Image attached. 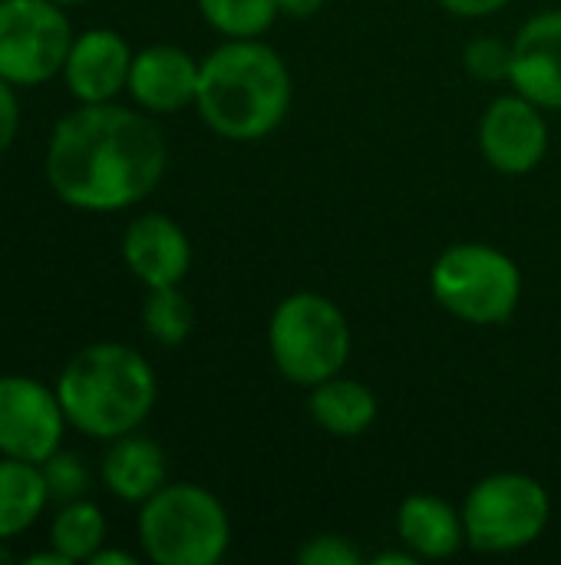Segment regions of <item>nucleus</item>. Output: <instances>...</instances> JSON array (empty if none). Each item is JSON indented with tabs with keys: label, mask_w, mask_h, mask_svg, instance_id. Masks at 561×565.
<instances>
[{
	"label": "nucleus",
	"mask_w": 561,
	"mask_h": 565,
	"mask_svg": "<svg viewBox=\"0 0 561 565\" xmlns=\"http://www.w3.org/2000/svg\"><path fill=\"white\" fill-rule=\"evenodd\" d=\"M169 146L149 113L83 103L66 113L46 146V179L60 202L83 212H122L155 192Z\"/></svg>",
	"instance_id": "f257e3e1"
},
{
	"label": "nucleus",
	"mask_w": 561,
	"mask_h": 565,
	"mask_svg": "<svg viewBox=\"0 0 561 565\" xmlns=\"http://www.w3.org/2000/svg\"><path fill=\"white\" fill-rule=\"evenodd\" d=\"M294 79L284 56L261 36L225 40L198 70L195 109L228 142H258L291 113Z\"/></svg>",
	"instance_id": "f03ea898"
},
{
	"label": "nucleus",
	"mask_w": 561,
	"mask_h": 565,
	"mask_svg": "<svg viewBox=\"0 0 561 565\" xmlns=\"http://www.w3.org/2000/svg\"><path fill=\"white\" fill-rule=\"evenodd\" d=\"M69 427L96 440H116L142 427L159 397L152 364L129 344L99 341L69 358L56 381Z\"/></svg>",
	"instance_id": "7ed1b4c3"
},
{
	"label": "nucleus",
	"mask_w": 561,
	"mask_h": 565,
	"mask_svg": "<svg viewBox=\"0 0 561 565\" xmlns=\"http://www.w3.org/2000/svg\"><path fill=\"white\" fill-rule=\"evenodd\" d=\"M350 324L341 305L321 291H294L278 301L268 321V351L284 381L317 387L344 374L350 358Z\"/></svg>",
	"instance_id": "20e7f679"
},
{
	"label": "nucleus",
	"mask_w": 561,
	"mask_h": 565,
	"mask_svg": "<svg viewBox=\"0 0 561 565\" xmlns=\"http://www.w3.org/2000/svg\"><path fill=\"white\" fill-rule=\"evenodd\" d=\"M139 543L155 565H218L231 546V520L212 490L165 483L139 510Z\"/></svg>",
	"instance_id": "39448f33"
},
{
	"label": "nucleus",
	"mask_w": 561,
	"mask_h": 565,
	"mask_svg": "<svg viewBox=\"0 0 561 565\" xmlns=\"http://www.w3.org/2000/svg\"><path fill=\"white\" fill-rule=\"evenodd\" d=\"M430 291L456 321L493 328L516 315L522 301V271L496 245L460 242L436 255L430 268Z\"/></svg>",
	"instance_id": "423d86ee"
},
{
	"label": "nucleus",
	"mask_w": 561,
	"mask_h": 565,
	"mask_svg": "<svg viewBox=\"0 0 561 565\" xmlns=\"http://www.w3.org/2000/svg\"><path fill=\"white\" fill-rule=\"evenodd\" d=\"M552 520L549 490L519 470L489 473L463 500L466 546L486 556H509L529 550Z\"/></svg>",
	"instance_id": "0eeeda50"
},
{
	"label": "nucleus",
	"mask_w": 561,
	"mask_h": 565,
	"mask_svg": "<svg viewBox=\"0 0 561 565\" xmlns=\"http://www.w3.org/2000/svg\"><path fill=\"white\" fill-rule=\"evenodd\" d=\"M73 40L56 0H0V79L10 86H36L63 73Z\"/></svg>",
	"instance_id": "6e6552de"
},
{
	"label": "nucleus",
	"mask_w": 561,
	"mask_h": 565,
	"mask_svg": "<svg viewBox=\"0 0 561 565\" xmlns=\"http://www.w3.org/2000/svg\"><path fill=\"white\" fill-rule=\"evenodd\" d=\"M66 414L56 391L33 377H0V454L26 463L50 460L66 430Z\"/></svg>",
	"instance_id": "1a4fd4ad"
},
{
	"label": "nucleus",
	"mask_w": 561,
	"mask_h": 565,
	"mask_svg": "<svg viewBox=\"0 0 561 565\" xmlns=\"http://www.w3.org/2000/svg\"><path fill=\"white\" fill-rule=\"evenodd\" d=\"M479 152L499 175H529L549 152L546 109L522 93L496 96L479 119Z\"/></svg>",
	"instance_id": "9d476101"
},
{
	"label": "nucleus",
	"mask_w": 561,
	"mask_h": 565,
	"mask_svg": "<svg viewBox=\"0 0 561 565\" xmlns=\"http://www.w3.org/2000/svg\"><path fill=\"white\" fill-rule=\"evenodd\" d=\"M509 86L546 113L561 109V7L532 13L516 30Z\"/></svg>",
	"instance_id": "9b49d317"
},
{
	"label": "nucleus",
	"mask_w": 561,
	"mask_h": 565,
	"mask_svg": "<svg viewBox=\"0 0 561 565\" xmlns=\"http://www.w3.org/2000/svg\"><path fill=\"white\" fill-rule=\"evenodd\" d=\"M122 262L145 288L182 285L192 268V242L175 218L149 212L129 222L122 235Z\"/></svg>",
	"instance_id": "f8f14e48"
},
{
	"label": "nucleus",
	"mask_w": 561,
	"mask_h": 565,
	"mask_svg": "<svg viewBox=\"0 0 561 565\" xmlns=\"http://www.w3.org/2000/svg\"><path fill=\"white\" fill-rule=\"evenodd\" d=\"M198 70H202V60H195L188 50L172 46V43H155L132 56L126 89L145 113H155V116L179 113L185 106H195Z\"/></svg>",
	"instance_id": "ddd939ff"
},
{
	"label": "nucleus",
	"mask_w": 561,
	"mask_h": 565,
	"mask_svg": "<svg viewBox=\"0 0 561 565\" xmlns=\"http://www.w3.org/2000/svg\"><path fill=\"white\" fill-rule=\"evenodd\" d=\"M129 43L106 26L86 30L73 40L63 76L79 103H112L129 86L132 70Z\"/></svg>",
	"instance_id": "4468645a"
},
{
	"label": "nucleus",
	"mask_w": 561,
	"mask_h": 565,
	"mask_svg": "<svg viewBox=\"0 0 561 565\" xmlns=\"http://www.w3.org/2000/svg\"><path fill=\"white\" fill-rule=\"evenodd\" d=\"M397 536L417 559H450L466 546L463 507L436 493H410L397 510Z\"/></svg>",
	"instance_id": "2eb2a0df"
},
{
	"label": "nucleus",
	"mask_w": 561,
	"mask_h": 565,
	"mask_svg": "<svg viewBox=\"0 0 561 565\" xmlns=\"http://www.w3.org/2000/svg\"><path fill=\"white\" fill-rule=\"evenodd\" d=\"M165 450L149 440L132 434H122L109 440V450L103 457V483L116 500L126 503H145L152 493L165 487Z\"/></svg>",
	"instance_id": "dca6fc26"
},
{
	"label": "nucleus",
	"mask_w": 561,
	"mask_h": 565,
	"mask_svg": "<svg viewBox=\"0 0 561 565\" xmlns=\"http://www.w3.org/2000/svg\"><path fill=\"white\" fill-rule=\"evenodd\" d=\"M308 411H311L314 424L321 430H327L331 437L354 440L374 427L380 404H377V394L364 381L337 374V377H327L317 387H311Z\"/></svg>",
	"instance_id": "f3484780"
},
{
	"label": "nucleus",
	"mask_w": 561,
	"mask_h": 565,
	"mask_svg": "<svg viewBox=\"0 0 561 565\" xmlns=\"http://www.w3.org/2000/svg\"><path fill=\"white\" fill-rule=\"evenodd\" d=\"M46 500L50 490L40 463L3 457L0 460V543L26 533L40 520Z\"/></svg>",
	"instance_id": "a211bd4d"
},
{
	"label": "nucleus",
	"mask_w": 561,
	"mask_h": 565,
	"mask_svg": "<svg viewBox=\"0 0 561 565\" xmlns=\"http://www.w3.org/2000/svg\"><path fill=\"white\" fill-rule=\"evenodd\" d=\"M106 543V520L103 510L89 500L63 503L50 526V546L60 550L69 563H89Z\"/></svg>",
	"instance_id": "6ab92c4d"
},
{
	"label": "nucleus",
	"mask_w": 561,
	"mask_h": 565,
	"mask_svg": "<svg viewBox=\"0 0 561 565\" xmlns=\"http://www.w3.org/2000/svg\"><path fill=\"white\" fill-rule=\"evenodd\" d=\"M205 23L225 40H251L265 36L278 13V0H195Z\"/></svg>",
	"instance_id": "aec40b11"
},
{
	"label": "nucleus",
	"mask_w": 561,
	"mask_h": 565,
	"mask_svg": "<svg viewBox=\"0 0 561 565\" xmlns=\"http://www.w3.org/2000/svg\"><path fill=\"white\" fill-rule=\"evenodd\" d=\"M142 328L149 331L152 341H159L165 348L188 341V334L195 328V311L179 285L149 288L145 305H142Z\"/></svg>",
	"instance_id": "412c9836"
},
{
	"label": "nucleus",
	"mask_w": 561,
	"mask_h": 565,
	"mask_svg": "<svg viewBox=\"0 0 561 565\" xmlns=\"http://www.w3.org/2000/svg\"><path fill=\"white\" fill-rule=\"evenodd\" d=\"M463 66L473 79L479 83H503L509 79L513 70V40H499V36H476L466 43L463 50Z\"/></svg>",
	"instance_id": "4be33fe9"
},
{
	"label": "nucleus",
	"mask_w": 561,
	"mask_h": 565,
	"mask_svg": "<svg viewBox=\"0 0 561 565\" xmlns=\"http://www.w3.org/2000/svg\"><path fill=\"white\" fill-rule=\"evenodd\" d=\"M40 470H43L50 500L73 503V500H83V493L89 490V470H86V463H83L76 454H69V450H56L50 460L40 463Z\"/></svg>",
	"instance_id": "5701e85b"
},
{
	"label": "nucleus",
	"mask_w": 561,
	"mask_h": 565,
	"mask_svg": "<svg viewBox=\"0 0 561 565\" xmlns=\"http://www.w3.org/2000/svg\"><path fill=\"white\" fill-rule=\"evenodd\" d=\"M301 565H364V553L341 533H317L298 550Z\"/></svg>",
	"instance_id": "b1692460"
},
{
	"label": "nucleus",
	"mask_w": 561,
	"mask_h": 565,
	"mask_svg": "<svg viewBox=\"0 0 561 565\" xmlns=\"http://www.w3.org/2000/svg\"><path fill=\"white\" fill-rule=\"evenodd\" d=\"M20 129V103L7 79H0V156L13 146Z\"/></svg>",
	"instance_id": "393cba45"
},
{
	"label": "nucleus",
	"mask_w": 561,
	"mask_h": 565,
	"mask_svg": "<svg viewBox=\"0 0 561 565\" xmlns=\"http://www.w3.org/2000/svg\"><path fill=\"white\" fill-rule=\"evenodd\" d=\"M446 13L463 17V20H479V17H493L499 10H506L513 0H436Z\"/></svg>",
	"instance_id": "a878e982"
},
{
	"label": "nucleus",
	"mask_w": 561,
	"mask_h": 565,
	"mask_svg": "<svg viewBox=\"0 0 561 565\" xmlns=\"http://www.w3.org/2000/svg\"><path fill=\"white\" fill-rule=\"evenodd\" d=\"M327 0H278V13L291 20H311L324 10Z\"/></svg>",
	"instance_id": "bb28decb"
},
{
	"label": "nucleus",
	"mask_w": 561,
	"mask_h": 565,
	"mask_svg": "<svg viewBox=\"0 0 561 565\" xmlns=\"http://www.w3.org/2000/svg\"><path fill=\"white\" fill-rule=\"evenodd\" d=\"M89 565H136V556L126 553V550H99Z\"/></svg>",
	"instance_id": "cd10ccee"
},
{
	"label": "nucleus",
	"mask_w": 561,
	"mask_h": 565,
	"mask_svg": "<svg viewBox=\"0 0 561 565\" xmlns=\"http://www.w3.org/2000/svg\"><path fill=\"white\" fill-rule=\"evenodd\" d=\"M420 559L403 546V550H387V553H377L374 565H417Z\"/></svg>",
	"instance_id": "c85d7f7f"
},
{
	"label": "nucleus",
	"mask_w": 561,
	"mask_h": 565,
	"mask_svg": "<svg viewBox=\"0 0 561 565\" xmlns=\"http://www.w3.org/2000/svg\"><path fill=\"white\" fill-rule=\"evenodd\" d=\"M26 565H73L60 550H53V553H33V556H26Z\"/></svg>",
	"instance_id": "c756f323"
},
{
	"label": "nucleus",
	"mask_w": 561,
	"mask_h": 565,
	"mask_svg": "<svg viewBox=\"0 0 561 565\" xmlns=\"http://www.w3.org/2000/svg\"><path fill=\"white\" fill-rule=\"evenodd\" d=\"M60 7H73V3H86V0H56Z\"/></svg>",
	"instance_id": "7c9ffc66"
},
{
	"label": "nucleus",
	"mask_w": 561,
	"mask_h": 565,
	"mask_svg": "<svg viewBox=\"0 0 561 565\" xmlns=\"http://www.w3.org/2000/svg\"><path fill=\"white\" fill-rule=\"evenodd\" d=\"M7 559H10V553H3V550H0V563H7Z\"/></svg>",
	"instance_id": "2f4dec72"
}]
</instances>
